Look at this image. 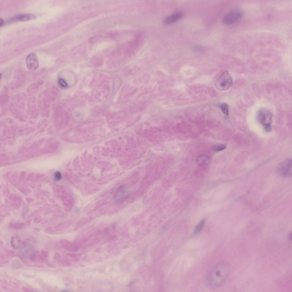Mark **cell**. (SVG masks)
<instances>
[{"mask_svg":"<svg viewBox=\"0 0 292 292\" xmlns=\"http://www.w3.org/2000/svg\"><path fill=\"white\" fill-rule=\"evenodd\" d=\"M41 254L45 257H47L48 256V252L44 250H42L40 251Z\"/></svg>","mask_w":292,"mask_h":292,"instance_id":"obj_19","label":"cell"},{"mask_svg":"<svg viewBox=\"0 0 292 292\" xmlns=\"http://www.w3.org/2000/svg\"><path fill=\"white\" fill-rule=\"evenodd\" d=\"M243 11L239 8H234L227 12L222 18V22L226 25L234 24L241 21L244 16Z\"/></svg>","mask_w":292,"mask_h":292,"instance_id":"obj_3","label":"cell"},{"mask_svg":"<svg viewBox=\"0 0 292 292\" xmlns=\"http://www.w3.org/2000/svg\"><path fill=\"white\" fill-rule=\"evenodd\" d=\"M193 48L194 50L196 51H201L204 50V48L199 45L195 46Z\"/></svg>","mask_w":292,"mask_h":292,"instance_id":"obj_18","label":"cell"},{"mask_svg":"<svg viewBox=\"0 0 292 292\" xmlns=\"http://www.w3.org/2000/svg\"><path fill=\"white\" fill-rule=\"evenodd\" d=\"M4 23V20L1 18L0 19V26L1 27L3 25Z\"/></svg>","mask_w":292,"mask_h":292,"instance_id":"obj_20","label":"cell"},{"mask_svg":"<svg viewBox=\"0 0 292 292\" xmlns=\"http://www.w3.org/2000/svg\"><path fill=\"white\" fill-rule=\"evenodd\" d=\"M210 162V157L206 155H200L196 159V164L199 166H202L208 164Z\"/></svg>","mask_w":292,"mask_h":292,"instance_id":"obj_11","label":"cell"},{"mask_svg":"<svg viewBox=\"0 0 292 292\" xmlns=\"http://www.w3.org/2000/svg\"><path fill=\"white\" fill-rule=\"evenodd\" d=\"M38 251H36L31 253L29 256L30 260L32 262H34L37 259V253Z\"/></svg>","mask_w":292,"mask_h":292,"instance_id":"obj_16","label":"cell"},{"mask_svg":"<svg viewBox=\"0 0 292 292\" xmlns=\"http://www.w3.org/2000/svg\"><path fill=\"white\" fill-rule=\"evenodd\" d=\"M59 86L62 88H66L68 87V84L64 79L62 78H60L58 81Z\"/></svg>","mask_w":292,"mask_h":292,"instance_id":"obj_15","label":"cell"},{"mask_svg":"<svg viewBox=\"0 0 292 292\" xmlns=\"http://www.w3.org/2000/svg\"><path fill=\"white\" fill-rule=\"evenodd\" d=\"M226 147V145L225 144L217 145L213 147V150L215 152H218L224 150Z\"/></svg>","mask_w":292,"mask_h":292,"instance_id":"obj_14","label":"cell"},{"mask_svg":"<svg viewBox=\"0 0 292 292\" xmlns=\"http://www.w3.org/2000/svg\"><path fill=\"white\" fill-rule=\"evenodd\" d=\"M233 82L232 77L227 70L224 71L218 77L215 82L216 88L220 91L228 89Z\"/></svg>","mask_w":292,"mask_h":292,"instance_id":"obj_4","label":"cell"},{"mask_svg":"<svg viewBox=\"0 0 292 292\" xmlns=\"http://www.w3.org/2000/svg\"><path fill=\"white\" fill-rule=\"evenodd\" d=\"M35 18V16L31 14H23L15 16L11 19L10 22L24 21L33 19Z\"/></svg>","mask_w":292,"mask_h":292,"instance_id":"obj_9","label":"cell"},{"mask_svg":"<svg viewBox=\"0 0 292 292\" xmlns=\"http://www.w3.org/2000/svg\"><path fill=\"white\" fill-rule=\"evenodd\" d=\"M205 221L204 219L202 220L196 226L194 230V234L198 233L201 230L204 226Z\"/></svg>","mask_w":292,"mask_h":292,"instance_id":"obj_12","label":"cell"},{"mask_svg":"<svg viewBox=\"0 0 292 292\" xmlns=\"http://www.w3.org/2000/svg\"><path fill=\"white\" fill-rule=\"evenodd\" d=\"M272 116L271 112L265 108L259 109L257 114V121L263 126L265 131L267 132H269L271 131Z\"/></svg>","mask_w":292,"mask_h":292,"instance_id":"obj_2","label":"cell"},{"mask_svg":"<svg viewBox=\"0 0 292 292\" xmlns=\"http://www.w3.org/2000/svg\"><path fill=\"white\" fill-rule=\"evenodd\" d=\"M228 264L222 261L215 265L210 271L206 278V283L210 288L219 287L227 277L229 272Z\"/></svg>","mask_w":292,"mask_h":292,"instance_id":"obj_1","label":"cell"},{"mask_svg":"<svg viewBox=\"0 0 292 292\" xmlns=\"http://www.w3.org/2000/svg\"><path fill=\"white\" fill-rule=\"evenodd\" d=\"M130 194V190L126 185L119 187L116 191L114 198L118 201H123L126 199Z\"/></svg>","mask_w":292,"mask_h":292,"instance_id":"obj_6","label":"cell"},{"mask_svg":"<svg viewBox=\"0 0 292 292\" xmlns=\"http://www.w3.org/2000/svg\"><path fill=\"white\" fill-rule=\"evenodd\" d=\"M26 61L28 68L31 71H35L38 67V59L36 54L34 53H32L28 55L26 58Z\"/></svg>","mask_w":292,"mask_h":292,"instance_id":"obj_7","label":"cell"},{"mask_svg":"<svg viewBox=\"0 0 292 292\" xmlns=\"http://www.w3.org/2000/svg\"><path fill=\"white\" fill-rule=\"evenodd\" d=\"M220 108L222 112L226 115L228 116L229 109L228 105L225 103H222L220 105Z\"/></svg>","mask_w":292,"mask_h":292,"instance_id":"obj_13","label":"cell"},{"mask_svg":"<svg viewBox=\"0 0 292 292\" xmlns=\"http://www.w3.org/2000/svg\"><path fill=\"white\" fill-rule=\"evenodd\" d=\"M1 76H1V74H0V79H1Z\"/></svg>","mask_w":292,"mask_h":292,"instance_id":"obj_21","label":"cell"},{"mask_svg":"<svg viewBox=\"0 0 292 292\" xmlns=\"http://www.w3.org/2000/svg\"><path fill=\"white\" fill-rule=\"evenodd\" d=\"M21 239L19 236L17 234H13L11 238V242L12 248L15 250L18 249L21 244Z\"/></svg>","mask_w":292,"mask_h":292,"instance_id":"obj_10","label":"cell"},{"mask_svg":"<svg viewBox=\"0 0 292 292\" xmlns=\"http://www.w3.org/2000/svg\"><path fill=\"white\" fill-rule=\"evenodd\" d=\"M292 159H287L279 165L277 170V174L282 177H289L292 173Z\"/></svg>","mask_w":292,"mask_h":292,"instance_id":"obj_5","label":"cell"},{"mask_svg":"<svg viewBox=\"0 0 292 292\" xmlns=\"http://www.w3.org/2000/svg\"><path fill=\"white\" fill-rule=\"evenodd\" d=\"M54 178L55 180L56 181H59L62 178V175L61 173L58 171H56L54 174Z\"/></svg>","mask_w":292,"mask_h":292,"instance_id":"obj_17","label":"cell"},{"mask_svg":"<svg viewBox=\"0 0 292 292\" xmlns=\"http://www.w3.org/2000/svg\"><path fill=\"white\" fill-rule=\"evenodd\" d=\"M183 14L181 12L174 13L165 18L164 23L166 24H171L177 22L183 17Z\"/></svg>","mask_w":292,"mask_h":292,"instance_id":"obj_8","label":"cell"}]
</instances>
